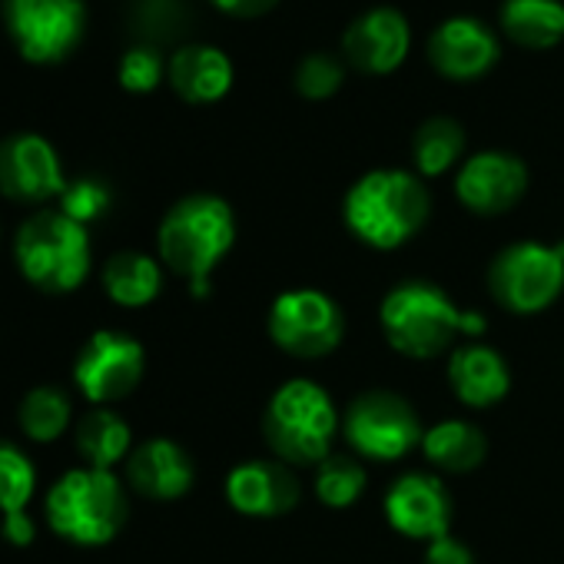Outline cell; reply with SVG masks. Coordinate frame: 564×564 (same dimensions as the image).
Wrapping results in <instances>:
<instances>
[{
  "label": "cell",
  "instance_id": "1",
  "mask_svg": "<svg viewBox=\"0 0 564 564\" xmlns=\"http://www.w3.org/2000/svg\"><path fill=\"white\" fill-rule=\"evenodd\" d=\"M232 242L236 216L229 203L213 193L183 196L176 206H170L156 229V249L163 265L186 279L193 300L209 296L213 272L229 256Z\"/></svg>",
  "mask_w": 564,
  "mask_h": 564
},
{
  "label": "cell",
  "instance_id": "2",
  "mask_svg": "<svg viewBox=\"0 0 564 564\" xmlns=\"http://www.w3.org/2000/svg\"><path fill=\"white\" fill-rule=\"evenodd\" d=\"M432 196L409 170H372L359 176L343 203V219L372 249H399L429 223Z\"/></svg>",
  "mask_w": 564,
  "mask_h": 564
},
{
  "label": "cell",
  "instance_id": "3",
  "mask_svg": "<svg viewBox=\"0 0 564 564\" xmlns=\"http://www.w3.org/2000/svg\"><path fill=\"white\" fill-rule=\"evenodd\" d=\"M379 319L389 346L409 359H435L448 352L458 336L485 333V319L478 313L458 310L445 290L422 279L395 286L382 300Z\"/></svg>",
  "mask_w": 564,
  "mask_h": 564
},
{
  "label": "cell",
  "instance_id": "4",
  "mask_svg": "<svg viewBox=\"0 0 564 564\" xmlns=\"http://www.w3.org/2000/svg\"><path fill=\"white\" fill-rule=\"evenodd\" d=\"M44 511L57 538L80 547H100L110 544L127 524L130 501L123 481L113 471L84 465L64 471L51 485Z\"/></svg>",
  "mask_w": 564,
  "mask_h": 564
},
{
  "label": "cell",
  "instance_id": "5",
  "mask_svg": "<svg viewBox=\"0 0 564 564\" xmlns=\"http://www.w3.org/2000/svg\"><path fill=\"white\" fill-rule=\"evenodd\" d=\"M339 412L333 395L310 382L293 379L279 386L262 415V438L286 465H319L333 455Z\"/></svg>",
  "mask_w": 564,
  "mask_h": 564
},
{
  "label": "cell",
  "instance_id": "6",
  "mask_svg": "<svg viewBox=\"0 0 564 564\" xmlns=\"http://www.w3.org/2000/svg\"><path fill=\"white\" fill-rule=\"evenodd\" d=\"M21 275L47 296H67L90 275V232L61 209H44L24 219L14 239Z\"/></svg>",
  "mask_w": 564,
  "mask_h": 564
},
{
  "label": "cell",
  "instance_id": "7",
  "mask_svg": "<svg viewBox=\"0 0 564 564\" xmlns=\"http://www.w3.org/2000/svg\"><path fill=\"white\" fill-rule=\"evenodd\" d=\"M495 303L514 316H534L564 293V246L521 239L501 249L488 269Z\"/></svg>",
  "mask_w": 564,
  "mask_h": 564
},
{
  "label": "cell",
  "instance_id": "8",
  "mask_svg": "<svg viewBox=\"0 0 564 564\" xmlns=\"http://www.w3.org/2000/svg\"><path fill=\"white\" fill-rule=\"evenodd\" d=\"M343 435L349 448L362 458L399 462L412 448H422L425 429L415 409L409 405V399L389 389H372L349 405L343 419Z\"/></svg>",
  "mask_w": 564,
  "mask_h": 564
},
{
  "label": "cell",
  "instance_id": "9",
  "mask_svg": "<svg viewBox=\"0 0 564 564\" xmlns=\"http://www.w3.org/2000/svg\"><path fill=\"white\" fill-rule=\"evenodd\" d=\"M265 326L269 339L296 359H323L346 336L343 310L323 290H290L275 296Z\"/></svg>",
  "mask_w": 564,
  "mask_h": 564
},
{
  "label": "cell",
  "instance_id": "10",
  "mask_svg": "<svg viewBox=\"0 0 564 564\" xmlns=\"http://www.w3.org/2000/svg\"><path fill=\"white\" fill-rule=\"evenodd\" d=\"M8 31L31 64H57L77 51L87 8L84 0H4Z\"/></svg>",
  "mask_w": 564,
  "mask_h": 564
},
{
  "label": "cell",
  "instance_id": "11",
  "mask_svg": "<svg viewBox=\"0 0 564 564\" xmlns=\"http://www.w3.org/2000/svg\"><path fill=\"white\" fill-rule=\"evenodd\" d=\"M143 369H147V352L133 336L100 329L77 352L74 382L87 402L107 405L130 395L140 386Z\"/></svg>",
  "mask_w": 564,
  "mask_h": 564
},
{
  "label": "cell",
  "instance_id": "12",
  "mask_svg": "<svg viewBox=\"0 0 564 564\" xmlns=\"http://www.w3.org/2000/svg\"><path fill=\"white\" fill-rule=\"evenodd\" d=\"M67 176L51 140L37 133H14L0 143V193L14 203L61 199Z\"/></svg>",
  "mask_w": 564,
  "mask_h": 564
},
{
  "label": "cell",
  "instance_id": "13",
  "mask_svg": "<svg viewBox=\"0 0 564 564\" xmlns=\"http://www.w3.org/2000/svg\"><path fill=\"white\" fill-rule=\"evenodd\" d=\"M452 495L442 478L425 471H409L392 481L386 491V518L389 524L412 541L445 538L452 528Z\"/></svg>",
  "mask_w": 564,
  "mask_h": 564
},
{
  "label": "cell",
  "instance_id": "14",
  "mask_svg": "<svg viewBox=\"0 0 564 564\" xmlns=\"http://www.w3.org/2000/svg\"><path fill=\"white\" fill-rule=\"evenodd\" d=\"M498 61H501L498 37L491 34V28H485L475 18L465 14L448 18L429 37V64L445 80H458V84L478 80L491 74Z\"/></svg>",
  "mask_w": 564,
  "mask_h": 564
},
{
  "label": "cell",
  "instance_id": "15",
  "mask_svg": "<svg viewBox=\"0 0 564 564\" xmlns=\"http://www.w3.org/2000/svg\"><path fill=\"white\" fill-rule=\"evenodd\" d=\"M528 189V166L514 153L485 150L462 163L455 176V193L465 209L478 216H498L518 206Z\"/></svg>",
  "mask_w": 564,
  "mask_h": 564
},
{
  "label": "cell",
  "instance_id": "16",
  "mask_svg": "<svg viewBox=\"0 0 564 564\" xmlns=\"http://www.w3.org/2000/svg\"><path fill=\"white\" fill-rule=\"evenodd\" d=\"M343 51L359 74L386 77V74L399 70L402 61L409 57L412 28H409L405 14L395 8H372L346 28Z\"/></svg>",
  "mask_w": 564,
  "mask_h": 564
},
{
  "label": "cell",
  "instance_id": "17",
  "mask_svg": "<svg viewBox=\"0 0 564 564\" xmlns=\"http://www.w3.org/2000/svg\"><path fill=\"white\" fill-rule=\"evenodd\" d=\"M226 501L246 518H282L300 505V481L286 462L252 458L226 475Z\"/></svg>",
  "mask_w": 564,
  "mask_h": 564
},
{
  "label": "cell",
  "instance_id": "18",
  "mask_svg": "<svg viewBox=\"0 0 564 564\" xmlns=\"http://www.w3.org/2000/svg\"><path fill=\"white\" fill-rule=\"evenodd\" d=\"M193 458L173 438H150L137 445L127 458V485L153 501L183 498L193 488Z\"/></svg>",
  "mask_w": 564,
  "mask_h": 564
},
{
  "label": "cell",
  "instance_id": "19",
  "mask_svg": "<svg viewBox=\"0 0 564 564\" xmlns=\"http://www.w3.org/2000/svg\"><path fill=\"white\" fill-rule=\"evenodd\" d=\"M448 386L468 409H491L511 389V369L491 346H458L448 356Z\"/></svg>",
  "mask_w": 564,
  "mask_h": 564
},
{
  "label": "cell",
  "instance_id": "20",
  "mask_svg": "<svg viewBox=\"0 0 564 564\" xmlns=\"http://www.w3.org/2000/svg\"><path fill=\"white\" fill-rule=\"evenodd\" d=\"M170 87L186 104H216L232 87V61L206 44L180 47L166 64Z\"/></svg>",
  "mask_w": 564,
  "mask_h": 564
},
{
  "label": "cell",
  "instance_id": "21",
  "mask_svg": "<svg viewBox=\"0 0 564 564\" xmlns=\"http://www.w3.org/2000/svg\"><path fill=\"white\" fill-rule=\"evenodd\" d=\"M501 31L524 51H551L564 41V4L561 0H505Z\"/></svg>",
  "mask_w": 564,
  "mask_h": 564
},
{
  "label": "cell",
  "instance_id": "22",
  "mask_svg": "<svg viewBox=\"0 0 564 564\" xmlns=\"http://www.w3.org/2000/svg\"><path fill=\"white\" fill-rule=\"evenodd\" d=\"M100 279H104V290H107L110 303H117L123 310H143L163 290L160 262L150 259L147 252H133V249L110 256Z\"/></svg>",
  "mask_w": 564,
  "mask_h": 564
},
{
  "label": "cell",
  "instance_id": "23",
  "mask_svg": "<svg viewBox=\"0 0 564 564\" xmlns=\"http://www.w3.org/2000/svg\"><path fill=\"white\" fill-rule=\"evenodd\" d=\"M422 455L438 471L465 475L475 471L488 455V438L478 425L465 419H445L422 435Z\"/></svg>",
  "mask_w": 564,
  "mask_h": 564
},
{
  "label": "cell",
  "instance_id": "24",
  "mask_svg": "<svg viewBox=\"0 0 564 564\" xmlns=\"http://www.w3.org/2000/svg\"><path fill=\"white\" fill-rule=\"evenodd\" d=\"M74 445H77V455L84 458L87 468L113 471V465H120V462L130 458V452H133V448H130V445H133V435H130L127 419H120L113 409L97 405V409L87 412L84 422L77 425Z\"/></svg>",
  "mask_w": 564,
  "mask_h": 564
},
{
  "label": "cell",
  "instance_id": "25",
  "mask_svg": "<svg viewBox=\"0 0 564 564\" xmlns=\"http://www.w3.org/2000/svg\"><path fill=\"white\" fill-rule=\"evenodd\" d=\"M465 153V130L452 117L425 120L412 137V160L419 176H445Z\"/></svg>",
  "mask_w": 564,
  "mask_h": 564
},
{
  "label": "cell",
  "instance_id": "26",
  "mask_svg": "<svg viewBox=\"0 0 564 564\" xmlns=\"http://www.w3.org/2000/svg\"><path fill=\"white\" fill-rule=\"evenodd\" d=\"M70 395L57 386H37L24 395L21 409H18V422H21V432L31 438V442H57L67 429H70Z\"/></svg>",
  "mask_w": 564,
  "mask_h": 564
},
{
  "label": "cell",
  "instance_id": "27",
  "mask_svg": "<svg viewBox=\"0 0 564 564\" xmlns=\"http://www.w3.org/2000/svg\"><path fill=\"white\" fill-rule=\"evenodd\" d=\"M366 481L369 475L356 455H329L326 462L316 465V495L329 508L356 505L366 491Z\"/></svg>",
  "mask_w": 564,
  "mask_h": 564
},
{
  "label": "cell",
  "instance_id": "28",
  "mask_svg": "<svg viewBox=\"0 0 564 564\" xmlns=\"http://www.w3.org/2000/svg\"><path fill=\"white\" fill-rule=\"evenodd\" d=\"M34 491H37L34 462L18 445L0 438V518L28 511Z\"/></svg>",
  "mask_w": 564,
  "mask_h": 564
},
{
  "label": "cell",
  "instance_id": "29",
  "mask_svg": "<svg viewBox=\"0 0 564 564\" xmlns=\"http://www.w3.org/2000/svg\"><path fill=\"white\" fill-rule=\"evenodd\" d=\"M343 80H346V67L333 54H310V57H303L300 67H296V77H293L296 94L306 97V100H329V97H336Z\"/></svg>",
  "mask_w": 564,
  "mask_h": 564
},
{
  "label": "cell",
  "instance_id": "30",
  "mask_svg": "<svg viewBox=\"0 0 564 564\" xmlns=\"http://www.w3.org/2000/svg\"><path fill=\"white\" fill-rule=\"evenodd\" d=\"M110 203H113V193H110V186H107L104 180H97V176H80V180L67 183V189H64V196H61V213L70 216V219L80 223V226H90L94 219L107 216Z\"/></svg>",
  "mask_w": 564,
  "mask_h": 564
},
{
  "label": "cell",
  "instance_id": "31",
  "mask_svg": "<svg viewBox=\"0 0 564 564\" xmlns=\"http://www.w3.org/2000/svg\"><path fill=\"white\" fill-rule=\"evenodd\" d=\"M133 28L150 41H170L186 28L183 0H140L133 11Z\"/></svg>",
  "mask_w": 564,
  "mask_h": 564
},
{
  "label": "cell",
  "instance_id": "32",
  "mask_svg": "<svg viewBox=\"0 0 564 564\" xmlns=\"http://www.w3.org/2000/svg\"><path fill=\"white\" fill-rule=\"evenodd\" d=\"M163 57L153 51V47H130L123 57H120V67H117V77H120V87L130 90V94H150L160 87L163 80Z\"/></svg>",
  "mask_w": 564,
  "mask_h": 564
},
{
  "label": "cell",
  "instance_id": "33",
  "mask_svg": "<svg viewBox=\"0 0 564 564\" xmlns=\"http://www.w3.org/2000/svg\"><path fill=\"white\" fill-rule=\"evenodd\" d=\"M425 564H475V554L465 541L445 534V538H435L425 544Z\"/></svg>",
  "mask_w": 564,
  "mask_h": 564
},
{
  "label": "cell",
  "instance_id": "34",
  "mask_svg": "<svg viewBox=\"0 0 564 564\" xmlns=\"http://www.w3.org/2000/svg\"><path fill=\"white\" fill-rule=\"evenodd\" d=\"M0 531H4V541L14 544V547H28L37 534L34 528V518L28 511H18V514H8L4 521H0Z\"/></svg>",
  "mask_w": 564,
  "mask_h": 564
},
{
  "label": "cell",
  "instance_id": "35",
  "mask_svg": "<svg viewBox=\"0 0 564 564\" xmlns=\"http://www.w3.org/2000/svg\"><path fill=\"white\" fill-rule=\"evenodd\" d=\"M216 11L229 14V18H239V21H252V18H262L269 14L279 0H213Z\"/></svg>",
  "mask_w": 564,
  "mask_h": 564
}]
</instances>
